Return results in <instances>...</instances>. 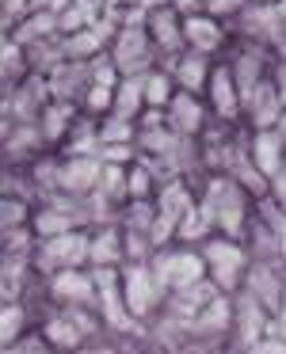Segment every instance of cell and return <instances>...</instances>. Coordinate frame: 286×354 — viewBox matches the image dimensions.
<instances>
[{
    "instance_id": "cell-1",
    "label": "cell",
    "mask_w": 286,
    "mask_h": 354,
    "mask_svg": "<svg viewBox=\"0 0 286 354\" xmlns=\"http://www.w3.org/2000/svg\"><path fill=\"white\" fill-rule=\"evenodd\" d=\"M195 198L210 209V217H214V232L233 236V240H244L248 221H252V194H248L244 187H237L222 171V176H210Z\"/></svg>"
},
{
    "instance_id": "cell-2",
    "label": "cell",
    "mask_w": 286,
    "mask_h": 354,
    "mask_svg": "<svg viewBox=\"0 0 286 354\" xmlns=\"http://www.w3.org/2000/svg\"><path fill=\"white\" fill-rule=\"evenodd\" d=\"M199 255H202V267H206V282L214 286L217 293H229L233 297V293L240 290V282H244L248 263H252L248 244L214 232V236H206L199 244Z\"/></svg>"
},
{
    "instance_id": "cell-3",
    "label": "cell",
    "mask_w": 286,
    "mask_h": 354,
    "mask_svg": "<svg viewBox=\"0 0 286 354\" xmlns=\"http://www.w3.org/2000/svg\"><path fill=\"white\" fill-rule=\"evenodd\" d=\"M118 293H123V305L134 316V324H145L161 313L168 290L161 286V278L153 274V267L145 259V263H123L118 267Z\"/></svg>"
},
{
    "instance_id": "cell-4",
    "label": "cell",
    "mask_w": 286,
    "mask_h": 354,
    "mask_svg": "<svg viewBox=\"0 0 286 354\" xmlns=\"http://www.w3.org/2000/svg\"><path fill=\"white\" fill-rule=\"evenodd\" d=\"M69 267H88V229H69L57 236L35 240L31 244V270L35 274H54Z\"/></svg>"
},
{
    "instance_id": "cell-5",
    "label": "cell",
    "mask_w": 286,
    "mask_h": 354,
    "mask_svg": "<svg viewBox=\"0 0 286 354\" xmlns=\"http://www.w3.org/2000/svg\"><path fill=\"white\" fill-rule=\"evenodd\" d=\"M149 267H153V274L161 278L164 290H184V286H195L206 278V267H202V255L199 248L191 244H161L153 248V255H149Z\"/></svg>"
},
{
    "instance_id": "cell-6",
    "label": "cell",
    "mask_w": 286,
    "mask_h": 354,
    "mask_svg": "<svg viewBox=\"0 0 286 354\" xmlns=\"http://www.w3.org/2000/svg\"><path fill=\"white\" fill-rule=\"evenodd\" d=\"M153 42L145 35V24H118L115 39H111V65L118 69V77H141L153 69Z\"/></svg>"
},
{
    "instance_id": "cell-7",
    "label": "cell",
    "mask_w": 286,
    "mask_h": 354,
    "mask_svg": "<svg viewBox=\"0 0 286 354\" xmlns=\"http://www.w3.org/2000/svg\"><path fill=\"white\" fill-rule=\"evenodd\" d=\"M244 153H248V164L267 179V191L275 198H283V122L256 130Z\"/></svg>"
},
{
    "instance_id": "cell-8",
    "label": "cell",
    "mask_w": 286,
    "mask_h": 354,
    "mask_svg": "<svg viewBox=\"0 0 286 354\" xmlns=\"http://www.w3.org/2000/svg\"><path fill=\"white\" fill-rule=\"evenodd\" d=\"M46 297L57 308H96V282L88 267H69V270H54L46 274Z\"/></svg>"
},
{
    "instance_id": "cell-9",
    "label": "cell",
    "mask_w": 286,
    "mask_h": 354,
    "mask_svg": "<svg viewBox=\"0 0 286 354\" xmlns=\"http://www.w3.org/2000/svg\"><path fill=\"white\" fill-rule=\"evenodd\" d=\"M240 111L252 118L256 130L283 122V80H260L256 88H248L240 95Z\"/></svg>"
},
{
    "instance_id": "cell-10",
    "label": "cell",
    "mask_w": 286,
    "mask_h": 354,
    "mask_svg": "<svg viewBox=\"0 0 286 354\" xmlns=\"http://www.w3.org/2000/svg\"><path fill=\"white\" fill-rule=\"evenodd\" d=\"M164 126H168L176 138H199L206 130V107H202L199 95L191 92H172V100L164 103Z\"/></svg>"
},
{
    "instance_id": "cell-11",
    "label": "cell",
    "mask_w": 286,
    "mask_h": 354,
    "mask_svg": "<svg viewBox=\"0 0 286 354\" xmlns=\"http://www.w3.org/2000/svg\"><path fill=\"white\" fill-rule=\"evenodd\" d=\"M179 31H184V46L191 50V54H217V50L225 46V27L222 19L206 16V12H195V16H184L179 19Z\"/></svg>"
},
{
    "instance_id": "cell-12",
    "label": "cell",
    "mask_w": 286,
    "mask_h": 354,
    "mask_svg": "<svg viewBox=\"0 0 286 354\" xmlns=\"http://www.w3.org/2000/svg\"><path fill=\"white\" fill-rule=\"evenodd\" d=\"M100 179V156H62V171H57V194L65 198H84L96 191Z\"/></svg>"
},
{
    "instance_id": "cell-13",
    "label": "cell",
    "mask_w": 286,
    "mask_h": 354,
    "mask_svg": "<svg viewBox=\"0 0 286 354\" xmlns=\"http://www.w3.org/2000/svg\"><path fill=\"white\" fill-rule=\"evenodd\" d=\"M206 100H210V111H214L222 122H237L240 115V92L229 77V65H210V77H206Z\"/></svg>"
},
{
    "instance_id": "cell-14",
    "label": "cell",
    "mask_w": 286,
    "mask_h": 354,
    "mask_svg": "<svg viewBox=\"0 0 286 354\" xmlns=\"http://www.w3.org/2000/svg\"><path fill=\"white\" fill-rule=\"evenodd\" d=\"M225 65H229V77H233V84H237V92L244 95L248 88H256L260 80H267L271 57H267V50H263V42H244V46L237 50V57L225 62Z\"/></svg>"
},
{
    "instance_id": "cell-15",
    "label": "cell",
    "mask_w": 286,
    "mask_h": 354,
    "mask_svg": "<svg viewBox=\"0 0 286 354\" xmlns=\"http://www.w3.org/2000/svg\"><path fill=\"white\" fill-rule=\"evenodd\" d=\"M145 35L153 42V50L164 57H176L184 50V31H179V16L172 12V4L145 12Z\"/></svg>"
},
{
    "instance_id": "cell-16",
    "label": "cell",
    "mask_w": 286,
    "mask_h": 354,
    "mask_svg": "<svg viewBox=\"0 0 286 354\" xmlns=\"http://www.w3.org/2000/svg\"><path fill=\"white\" fill-rule=\"evenodd\" d=\"M123 229L111 221L88 229V267H123Z\"/></svg>"
},
{
    "instance_id": "cell-17",
    "label": "cell",
    "mask_w": 286,
    "mask_h": 354,
    "mask_svg": "<svg viewBox=\"0 0 286 354\" xmlns=\"http://www.w3.org/2000/svg\"><path fill=\"white\" fill-rule=\"evenodd\" d=\"M267 316H271V313H263V305H256V301L248 297L244 290H237L229 331H233V335H240V343L248 346V343H256L260 335H267Z\"/></svg>"
},
{
    "instance_id": "cell-18",
    "label": "cell",
    "mask_w": 286,
    "mask_h": 354,
    "mask_svg": "<svg viewBox=\"0 0 286 354\" xmlns=\"http://www.w3.org/2000/svg\"><path fill=\"white\" fill-rule=\"evenodd\" d=\"M46 88H50V100L77 103L88 88V62H62L57 69L46 73Z\"/></svg>"
},
{
    "instance_id": "cell-19",
    "label": "cell",
    "mask_w": 286,
    "mask_h": 354,
    "mask_svg": "<svg viewBox=\"0 0 286 354\" xmlns=\"http://www.w3.org/2000/svg\"><path fill=\"white\" fill-rule=\"evenodd\" d=\"M73 118H77V103L69 100H46L39 111V118H35V126H39L42 141L46 145H62V138L69 133Z\"/></svg>"
},
{
    "instance_id": "cell-20",
    "label": "cell",
    "mask_w": 286,
    "mask_h": 354,
    "mask_svg": "<svg viewBox=\"0 0 286 354\" xmlns=\"http://www.w3.org/2000/svg\"><path fill=\"white\" fill-rule=\"evenodd\" d=\"M31 255H19V252H0V305L4 301H19L27 278H31Z\"/></svg>"
},
{
    "instance_id": "cell-21",
    "label": "cell",
    "mask_w": 286,
    "mask_h": 354,
    "mask_svg": "<svg viewBox=\"0 0 286 354\" xmlns=\"http://www.w3.org/2000/svg\"><path fill=\"white\" fill-rule=\"evenodd\" d=\"M172 84L179 88V92H191V95H199L202 88H206V77H210V57H202V54H176V62H172Z\"/></svg>"
},
{
    "instance_id": "cell-22",
    "label": "cell",
    "mask_w": 286,
    "mask_h": 354,
    "mask_svg": "<svg viewBox=\"0 0 286 354\" xmlns=\"http://www.w3.org/2000/svg\"><path fill=\"white\" fill-rule=\"evenodd\" d=\"M4 153H8V160H35V156L46 149V141H42V133H39V126L35 122H16L12 126V133L4 141Z\"/></svg>"
},
{
    "instance_id": "cell-23",
    "label": "cell",
    "mask_w": 286,
    "mask_h": 354,
    "mask_svg": "<svg viewBox=\"0 0 286 354\" xmlns=\"http://www.w3.org/2000/svg\"><path fill=\"white\" fill-rule=\"evenodd\" d=\"M157 187H161V176H157V164H149L145 156L126 164V202H141L153 198Z\"/></svg>"
},
{
    "instance_id": "cell-24",
    "label": "cell",
    "mask_w": 286,
    "mask_h": 354,
    "mask_svg": "<svg viewBox=\"0 0 286 354\" xmlns=\"http://www.w3.org/2000/svg\"><path fill=\"white\" fill-rule=\"evenodd\" d=\"M103 16V0H69L62 12H57V35H73L92 27Z\"/></svg>"
},
{
    "instance_id": "cell-25",
    "label": "cell",
    "mask_w": 286,
    "mask_h": 354,
    "mask_svg": "<svg viewBox=\"0 0 286 354\" xmlns=\"http://www.w3.org/2000/svg\"><path fill=\"white\" fill-rule=\"evenodd\" d=\"M100 138H96V118H73L69 133L62 138V156H96Z\"/></svg>"
},
{
    "instance_id": "cell-26",
    "label": "cell",
    "mask_w": 286,
    "mask_h": 354,
    "mask_svg": "<svg viewBox=\"0 0 286 354\" xmlns=\"http://www.w3.org/2000/svg\"><path fill=\"white\" fill-rule=\"evenodd\" d=\"M145 111V100H141V77H118L115 92H111V115L118 118H138Z\"/></svg>"
},
{
    "instance_id": "cell-27",
    "label": "cell",
    "mask_w": 286,
    "mask_h": 354,
    "mask_svg": "<svg viewBox=\"0 0 286 354\" xmlns=\"http://www.w3.org/2000/svg\"><path fill=\"white\" fill-rule=\"evenodd\" d=\"M50 35H57V16H50V12H27V16L12 27L8 39L16 42V46H31V42L50 39Z\"/></svg>"
},
{
    "instance_id": "cell-28",
    "label": "cell",
    "mask_w": 286,
    "mask_h": 354,
    "mask_svg": "<svg viewBox=\"0 0 286 354\" xmlns=\"http://www.w3.org/2000/svg\"><path fill=\"white\" fill-rule=\"evenodd\" d=\"M24 331H27V308L19 301H4L0 305V354L12 351Z\"/></svg>"
},
{
    "instance_id": "cell-29",
    "label": "cell",
    "mask_w": 286,
    "mask_h": 354,
    "mask_svg": "<svg viewBox=\"0 0 286 354\" xmlns=\"http://www.w3.org/2000/svg\"><path fill=\"white\" fill-rule=\"evenodd\" d=\"M172 77L164 69H149V73H141V100H145V107H153V111H164V103L172 100Z\"/></svg>"
},
{
    "instance_id": "cell-30",
    "label": "cell",
    "mask_w": 286,
    "mask_h": 354,
    "mask_svg": "<svg viewBox=\"0 0 286 354\" xmlns=\"http://www.w3.org/2000/svg\"><path fill=\"white\" fill-rule=\"evenodd\" d=\"M96 138H100V145H134V122L107 111L96 118Z\"/></svg>"
},
{
    "instance_id": "cell-31",
    "label": "cell",
    "mask_w": 286,
    "mask_h": 354,
    "mask_svg": "<svg viewBox=\"0 0 286 354\" xmlns=\"http://www.w3.org/2000/svg\"><path fill=\"white\" fill-rule=\"evenodd\" d=\"M27 217H31V206L19 194H0V240L8 236V232L24 229Z\"/></svg>"
},
{
    "instance_id": "cell-32",
    "label": "cell",
    "mask_w": 286,
    "mask_h": 354,
    "mask_svg": "<svg viewBox=\"0 0 286 354\" xmlns=\"http://www.w3.org/2000/svg\"><path fill=\"white\" fill-rule=\"evenodd\" d=\"M57 171H62V156H35L31 179H35V187H39V191L57 194Z\"/></svg>"
},
{
    "instance_id": "cell-33",
    "label": "cell",
    "mask_w": 286,
    "mask_h": 354,
    "mask_svg": "<svg viewBox=\"0 0 286 354\" xmlns=\"http://www.w3.org/2000/svg\"><path fill=\"white\" fill-rule=\"evenodd\" d=\"M111 92H115V88H103V84H88V88H84V95H80V103H84L88 118H100V115H107V111H111Z\"/></svg>"
},
{
    "instance_id": "cell-34",
    "label": "cell",
    "mask_w": 286,
    "mask_h": 354,
    "mask_svg": "<svg viewBox=\"0 0 286 354\" xmlns=\"http://www.w3.org/2000/svg\"><path fill=\"white\" fill-rule=\"evenodd\" d=\"M244 4H248V0H202V12L214 16V19H222V16H237Z\"/></svg>"
},
{
    "instance_id": "cell-35",
    "label": "cell",
    "mask_w": 286,
    "mask_h": 354,
    "mask_svg": "<svg viewBox=\"0 0 286 354\" xmlns=\"http://www.w3.org/2000/svg\"><path fill=\"white\" fill-rule=\"evenodd\" d=\"M244 354H286V346H283L278 335H260L256 343L244 346Z\"/></svg>"
},
{
    "instance_id": "cell-36",
    "label": "cell",
    "mask_w": 286,
    "mask_h": 354,
    "mask_svg": "<svg viewBox=\"0 0 286 354\" xmlns=\"http://www.w3.org/2000/svg\"><path fill=\"white\" fill-rule=\"evenodd\" d=\"M65 4L69 0H27V12H50V16H57Z\"/></svg>"
},
{
    "instance_id": "cell-37",
    "label": "cell",
    "mask_w": 286,
    "mask_h": 354,
    "mask_svg": "<svg viewBox=\"0 0 286 354\" xmlns=\"http://www.w3.org/2000/svg\"><path fill=\"white\" fill-rule=\"evenodd\" d=\"M172 4V12H176L179 19L184 16H195V12H202V0H168Z\"/></svg>"
},
{
    "instance_id": "cell-38",
    "label": "cell",
    "mask_w": 286,
    "mask_h": 354,
    "mask_svg": "<svg viewBox=\"0 0 286 354\" xmlns=\"http://www.w3.org/2000/svg\"><path fill=\"white\" fill-rule=\"evenodd\" d=\"M4 100H8V80H0V107H4Z\"/></svg>"
},
{
    "instance_id": "cell-39",
    "label": "cell",
    "mask_w": 286,
    "mask_h": 354,
    "mask_svg": "<svg viewBox=\"0 0 286 354\" xmlns=\"http://www.w3.org/2000/svg\"><path fill=\"white\" fill-rule=\"evenodd\" d=\"M0 4H4V0H0Z\"/></svg>"
}]
</instances>
